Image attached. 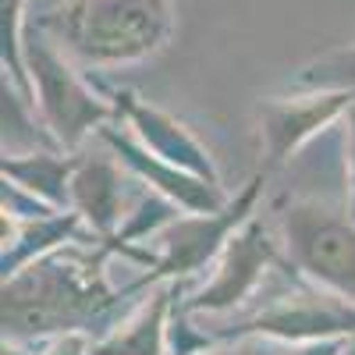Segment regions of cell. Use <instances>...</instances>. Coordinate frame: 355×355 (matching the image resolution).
I'll use <instances>...</instances> for the list:
<instances>
[{"label": "cell", "mask_w": 355, "mask_h": 355, "mask_svg": "<svg viewBox=\"0 0 355 355\" xmlns=\"http://www.w3.org/2000/svg\"><path fill=\"white\" fill-rule=\"evenodd\" d=\"M61 21L93 53H139L167 28V0H75Z\"/></svg>", "instance_id": "cell-1"}]
</instances>
